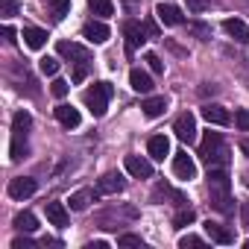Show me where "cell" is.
Returning <instances> with one entry per match:
<instances>
[{"instance_id":"6da1fadb","label":"cell","mask_w":249,"mask_h":249,"mask_svg":"<svg viewBox=\"0 0 249 249\" xmlns=\"http://www.w3.org/2000/svg\"><path fill=\"white\" fill-rule=\"evenodd\" d=\"M208 199L220 214H231V182H229V170L226 167H211L208 170Z\"/></svg>"},{"instance_id":"7a4b0ae2","label":"cell","mask_w":249,"mask_h":249,"mask_svg":"<svg viewBox=\"0 0 249 249\" xmlns=\"http://www.w3.org/2000/svg\"><path fill=\"white\" fill-rule=\"evenodd\" d=\"M199 156L208 164V170L211 167H229V147H226L220 132H205V138L199 144Z\"/></svg>"},{"instance_id":"3957f363","label":"cell","mask_w":249,"mask_h":249,"mask_svg":"<svg viewBox=\"0 0 249 249\" xmlns=\"http://www.w3.org/2000/svg\"><path fill=\"white\" fill-rule=\"evenodd\" d=\"M33 126V114L30 111H15L12 117V144H9V159L21 161L27 156V135Z\"/></svg>"},{"instance_id":"277c9868","label":"cell","mask_w":249,"mask_h":249,"mask_svg":"<svg viewBox=\"0 0 249 249\" xmlns=\"http://www.w3.org/2000/svg\"><path fill=\"white\" fill-rule=\"evenodd\" d=\"M82 100H85V106L91 108L94 117H103L106 108H108V100H111V85H108V82H94V85L82 94Z\"/></svg>"},{"instance_id":"5b68a950","label":"cell","mask_w":249,"mask_h":249,"mask_svg":"<svg viewBox=\"0 0 249 249\" xmlns=\"http://www.w3.org/2000/svg\"><path fill=\"white\" fill-rule=\"evenodd\" d=\"M123 220H138V208L135 205H111L97 214L100 229H117V226H123Z\"/></svg>"},{"instance_id":"8992f818","label":"cell","mask_w":249,"mask_h":249,"mask_svg":"<svg viewBox=\"0 0 249 249\" xmlns=\"http://www.w3.org/2000/svg\"><path fill=\"white\" fill-rule=\"evenodd\" d=\"M173 132L182 144H194L196 141V117L191 111H182L176 120H173Z\"/></svg>"},{"instance_id":"52a82bcc","label":"cell","mask_w":249,"mask_h":249,"mask_svg":"<svg viewBox=\"0 0 249 249\" xmlns=\"http://www.w3.org/2000/svg\"><path fill=\"white\" fill-rule=\"evenodd\" d=\"M56 50H59V56H65L71 65H91V50L82 47V44H76V41H59Z\"/></svg>"},{"instance_id":"ba28073f","label":"cell","mask_w":249,"mask_h":249,"mask_svg":"<svg viewBox=\"0 0 249 249\" xmlns=\"http://www.w3.org/2000/svg\"><path fill=\"white\" fill-rule=\"evenodd\" d=\"M123 38H126V53H135L147 41V27H141L138 21H126L123 24Z\"/></svg>"},{"instance_id":"9c48e42d","label":"cell","mask_w":249,"mask_h":249,"mask_svg":"<svg viewBox=\"0 0 249 249\" xmlns=\"http://www.w3.org/2000/svg\"><path fill=\"white\" fill-rule=\"evenodd\" d=\"M36 191H38V182H36L33 176H18V179L9 182V196H12V199H27V196H33Z\"/></svg>"},{"instance_id":"30bf717a","label":"cell","mask_w":249,"mask_h":249,"mask_svg":"<svg viewBox=\"0 0 249 249\" xmlns=\"http://www.w3.org/2000/svg\"><path fill=\"white\" fill-rule=\"evenodd\" d=\"M123 188H126V182H123V176L120 173H103L100 176V182H97V194H106V196H114V194H120Z\"/></svg>"},{"instance_id":"8fae6325","label":"cell","mask_w":249,"mask_h":249,"mask_svg":"<svg viewBox=\"0 0 249 249\" xmlns=\"http://www.w3.org/2000/svg\"><path fill=\"white\" fill-rule=\"evenodd\" d=\"M156 18H159L164 27H179V24H185L182 9L173 6V3H159V6H156Z\"/></svg>"},{"instance_id":"7c38bea8","label":"cell","mask_w":249,"mask_h":249,"mask_svg":"<svg viewBox=\"0 0 249 249\" xmlns=\"http://www.w3.org/2000/svg\"><path fill=\"white\" fill-rule=\"evenodd\" d=\"M53 114H56V120L62 123L65 129H76L79 123H82V117H79V111L73 108V106H68V103H59L56 108H53Z\"/></svg>"},{"instance_id":"4fadbf2b","label":"cell","mask_w":249,"mask_h":249,"mask_svg":"<svg viewBox=\"0 0 249 249\" xmlns=\"http://www.w3.org/2000/svg\"><path fill=\"white\" fill-rule=\"evenodd\" d=\"M108 27L103 24V21H88L85 27H82V38L85 41H91V44H106L108 41Z\"/></svg>"},{"instance_id":"5bb4252c","label":"cell","mask_w":249,"mask_h":249,"mask_svg":"<svg viewBox=\"0 0 249 249\" xmlns=\"http://www.w3.org/2000/svg\"><path fill=\"white\" fill-rule=\"evenodd\" d=\"M173 173L179 176V179H196V164H194V159L188 156V153H176L173 156Z\"/></svg>"},{"instance_id":"9a60e30c","label":"cell","mask_w":249,"mask_h":249,"mask_svg":"<svg viewBox=\"0 0 249 249\" xmlns=\"http://www.w3.org/2000/svg\"><path fill=\"white\" fill-rule=\"evenodd\" d=\"M223 30L237 41V44H249V24L240 21V18H226L223 21Z\"/></svg>"},{"instance_id":"2e32d148","label":"cell","mask_w":249,"mask_h":249,"mask_svg":"<svg viewBox=\"0 0 249 249\" xmlns=\"http://www.w3.org/2000/svg\"><path fill=\"white\" fill-rule=\"evenodd\" d=\"M126 170L135 179H150L153 176V164L147 159H141V156H126Z\"/></svg>"},{"instance_id":"e0dca14e","label":"cell","mask_w":249,"mask_h":249,"mask_svg":"<svg viewBox=\"0 0 249 249\" xmlns=\"http://www.w3.org/2000/svg\"><path fill=\"white\" fill-rule=\"evenodd\" d=\"M202 117L211 123V126H229V123H231V114L223 106H211V103L202 108Z\"/></svg>"},{"instance_id":"ac0fdd59","label":"cell","mask_w":249,"mask_h":249,"mask_svg":"<svg viewBox=\"0 0 249 249\" xmlns=\"http://www.w3.org/2000/svg\"><path fill=\"white\" fill-rule=\"evenodd\" d=\"M12 79L18 82V91H24V88H27V94H33V97L38 94V88H36V79L30 76V71H27L24 65H15V68H12Z\"/></svg>"},{"instance_id":"d6986e66","label":"cell","mask_w":249,"mask_h":249,"mask_svg":"<svg viewBox=\"0 0 249 249\" xmlns=\"http://www.w3.org/2000/svg\"><path fill=\"white\" fill-rule=\"evenodd\" d=\"M205 234H208L214 243H223V246L234 243V234H231V231H229L223 223H211V220H208V223H205Z\"/></svg>"},{"instance_id":"ffe728a7","label":"cell","mask_w":249,"mask_h":249,"mask_svg":"<svg viewBox=\"0 0 249 249\" xmlns=\"http://www.w3.org/2000/svg\"><path fill=\"white\" fill-rule=\"evenodd\" d=\"M147 153H150V159L164 161V156L170 153V141H167V135H153L150 144H147Z\"/></svg>"},{"instance_id":"44dd1931","label":"cell","mask_w":249,"mask_h":249,"mask_svg":"<svg viewBox=\"0 0 249 249\" xmlns=\"http://www.w3.org/2000/svg\"><path fill=\"white\" fill-rule=\"evenodd\" d=\"M129 85H132L138 94H150V91H153V79H150V73L141 71V68H132V73H129Z\"/></svg>"},{"instance_id":"7402d4cb","label":"cell","mask_w":249,"mask_h":249,"mask_svg":"<svg viewBox=\"0 0 249 249\" xmlns=\"http://www.w3.org/2000/svg\"><path fill=\"white\" fill-rule=\"evenodd\" d=\"M153 199H156V202H159V199H173V205H188V202H185V196H182L179 191H173L167 182H159V185H156Z\"/></svg>"},{"instance_id":"603a6c76","label":"cell","mask_w":249,"mask_h":249,"mask_svg":"<svg viewBox=\"0 0 249 249\" xmlns=\"http://www.w3.org/2000/svg\"><path fill=\"white\" fill-rule=\"evenodd\" d=\"M44 211H47V220H50L53 226H59V229L68 226V208H65L62 202H47Z\"/></svg>"},{"instance_id":"cb8c5ba5","label":"cell","mask_w":249,"mask_h":249,"mask_svg":"<svg viewBox=\"0 0 249 249\" xmlns=\"http://www.w3.org/2000/svg\"><path fill=\"white\" fill-rule=\"evenodd\" d=\"M24 41H27V47H33V50H41L44 47V41H47V33L44 30H38V27H24Z\"/></svg>"},{"instance_id":"d4e9b609","label":"cell","mask_w":249,"mask_h":249,"mask_svg":"<svg viewBox=\"0 0 249 249\" xmlns=\"http://www.w3.org/2000/svg\"><path fill=\"white\" fill-rule=\"evenodd\" d=\"M141 108H144V114H147V117H159V114H164L167 100H164V97H147V100L141 103Z\"/></svg>"},{"instance_id":"484cf974","label":"cell","mask_w":249,"mask_h":249,"mask_svg":"<svg viewBox=\"0 0 249 249\" xmlns=\"http://www.w3.org/2000/svg\"><path fill=\"white\" fill-rule=\"evenodd\" d=\"M91 199H94V191H88V188H82V191H76V194H71V199H68V205H71V211H85Z\"/></svg>"},{"instance_id":"4316f807","label":"cell","mask_w":249,"mask_h":249,"mask_svg":"<svg viewBox=\"0 0 249 249\" xmlns=\"http://www.w3.org/2000/svg\"><path fill=\"white\" fill-rule=\"evenodd\" d=\"M12 223H15V229H18V231H27V234L38 229V220H36V214H33V211H21V214H15V220H12Z\"/></svg>"},{"instance_id":"83f0119b","label":"cell","mask_w":249,"mask_h":249,"mask_svg":"<svg viewBox=\"0 0 249 249\" xmlns=\"http://www.w3.org/2000/svg\"><path fill=\"white\" fill-rule=\"evenodd\" d=\"M88 9H91L100 21H106V18L114 15V3H111V0H88Z\"/></svg>"},{"instance_id":"f1b7e54d","label":"cell","mask_w":249,"mask_h":249,"mask_svg":"<svg viewBox=\"0 0 249 249\" xmlns=\"http://www.w3.org/2000/svg\"><path fill=\"white\" fill-rule=\"evenodd\" d=\"M196 220V211L191 208V205H179V211L173 214V226L176 229H185V226H191Z\"/></svg>"},{"instance_id":"f546056e","label":"cell","mask_w":249,"mask_h":249,"mask_svg":"<svg viewBox=\"0 0 249 249\" xmlns=\"http://www.w3.org/2000/svg\"><path fill=\"white\" fill-rule=\"evenodd\" d=\"M47 9L56 21H62L68 12H71V0H47Z\"/></svg>"},{"instance_id":"4dcf8cb0","label":"cell","mask_w":249,"mask_h":249,"mask_svg":"<svg viewBox=\"0 0 249 249\" xmlns=\"http://www.w3.org/2000/svg\"><path fill=\"white\" fill-rule=\"evenodd\" d=\"M38 68H41V73H44V76H56V73H59V59L44 56V59H38Z\"/></svg>"},{"instance_id":"1f68e13d","label":"cell","mask_w":249,"mask_h":249,"mask_svg":"<svg viewBox=\"0 0 249 249\" xmlns=\"http://www.w3.org/2000/svg\"><path fill=\"white\" fill-rule=\"evenodd\" d=\"M234 126H237V129H243V132H249V108L234 111Z\"/></svg>"},{"instance_id":"d6a6232c","label":"cell","mask_w":249,"mask_h":249,"mask_svg":"<svg viewBox=\"0 0 249 249\" xmlns=\"http://www.w3.org/2000/svg\"><path fill=\"white\" fill-rule=\"evenodd\" d=\"M144 62L150 65V71H153V73H164V62H161L156 53H147V56H144Z\"/></svg>"},{"instance_id":"836d02e7","label":"cell","mask_w":249,"mask_h":249,"mask_svg":"<svg viewBox=\"0 0 249 249\" xmlns=\"http://www.w3.org/2000/svg\"><path fill=\"white\" fill-rule=\"evenodd\" d=\"M117 246H141V249H144V240H141L138 234H120V237H117Z\"/></svg>"},{"instance_id":"e575fe53","label":"cell","mask_w":249,"mask_h":249,"mask_svg":"<svg viewBox=\"0 0 249 249\" xmlns=\"http://www.w3.org/2000/svg\"><path fill=\"white\" fill-rule=\"evenodd\" d=\"M179 246H182V249H188V246H205V240H202L199 234H185V237L179 240Z\"/></svg>"},{"instance_id":"d590c367","label":"cell","mask_w":249,"mask_h":249,"mask_svg":"<svg viewBox=\"0 0 249 249\" xmlns=\"http://www.w3.org/2000/svg\"><path fill=\"white\" fill-rule=\"evenodd\" d=\"M68 85H71V82H65V79H53V88H50V91H53V97H59V100H62V97L68 94Z\"/></svg>"},{"instance_id":"8d00e7d4","label":"cell","mask_w":249,"mask_h":249,"mask_svg":"<svg viewBox=\"0 0 249 249\" xmlns=\"http://www.w3.org/2000/svg\"><path fill=\"white\" fill-rule=\"evenodd\" d=\"M0 3H3V18L18 15V0H0Z\"/></svg>"},{"instance_id":"74e56055","label":"cell","mask_w":249,"mask_h":249,"mask_svg":"<svg viewBox=\"0 0 249 249\" xmlns=\"http://www.w3.org/2000/svg\"><path fill=\"white\" fill-rule=\"evenodd\" d=\"M191 33H194V36H199L202 41H208V38H211V30H208L205 24H191Z\"/></svg>"},{"instance_id":"f35d334b","label":"cell","mask_w":249,"mask_h":249,"mask_svg":"<svg viewBox=\"0 0 249 249\" xmlns=\"http://www.w3.org/2000/svg\"><path fill=\"white\" fill-rule=\"evenodd\" d=\"M191 12H205L208 9V0H185Z\"/></svg>"},{"instance_id":"ab89813d","label":"cell","mask_w":249,"mask_h":249,"mask_svg":"<svg viewBox=\"0 0 249 249\" xmlns=\"http://www.w3.org/2000/svg\"><path fill=\"white\" fill-rule=\"evenodd\" d=\"M88 76V65H73V82H82Z\"/></svg>"},{"instance_id":"60d3db41","label":"cell","mask_w":249,"mask_h":249,"mask_svg":"<svg viewBox=\"0 0 249 249\" xmlns=\"http://www.w3.org/2000/svg\"><path fill=\"white\" fill-rule=\"evenodd\" d=\"M33 246H36V243H33L30 237H15V240H12V249H33Z\"/></svg>"},{"instance_id":"b9f144b4","label":"cell","mask_w":249,"mask_h":249,"mask_svg":"<svg viewBox=\"0 0 249 249\" xmlns=\"http://www.w3.org/2000/svg\"><path fill=\"white\" fill-rule=\"evenodd\" d=\"M3 36H6V41H9V44H15V41H18V38H15V36H18V33H15V30H12V27H9V24H6V27H3Z\"/></svg>"},{"instance_id":"7bdbcfd3","label":"cell","mask_w":249,"mask_h":249,"mask_svg":"<svg viewBox=\"0 0 249 249\" xmlns=\"http://www.w3.org/2000/svg\"><path fill=\"white\" fill-rule=\"evenodd\" d=\"M214 91H217V85H211V82H205V85L199 88V94H202V97H208V94H214Z\"/></svg>"},{"instance_id":"ee69618b","label":"cell","mask_w":249,"mask_h":249,"mask_svg":"<svg viewBox=\"0 0 249 249\" xmlns=\"http://www.w3.org/2000/svg\"><path fill=\"white\" fill-rule=\"evenodd\" d=\"M108 243L106 240H94V243H85V249H106Z\"/></svg>"},{"instance_id":"f6af8a7d","label":"cell","mask_w":249,"mask_h":249,"mask_svg":"<svg viewBox=\"0 0 249 249\" xmlns=\"http://www.w3.org/2000/svg\"><path fill=\"white\" fill-rule=\"evenodd\" d=\"M147 33H150V36H153V38H156V36H159V27H156V24H153V21H147Z\"/></svg>"},{"instance_id":"bcb514c9","label":"cell","mask_w":249,"mask_h":249,"mask_svg":"<svg viewBox=\"0 0 249 249\" xmlns=\"http://www.w3.org/2000/svg\"><path fill=\"white\" fill-rule=\"evenodd\" d=\"M243 226H249V199L243 202Z\"/></svg>"},{"instance_id":"7dc6e473","label":"cell","mask_w":249,"mask_h":249,"mask_svg":"<svg viewBox=\"0 0 249 249\" xmlns=\"http://www.w3.org/2000/svg\"><path fill=\"white\" fill-rule=\"evenodd\" d=\"M240 150L246 153V159H249V141H240Z\"/></svg>"},{"instance_id":"c3c4849f","label":"cell","mask_w":249,"mask_h":249,"mask_svg":"<svg viewBox=\"0 0 249 249\" xmlns=\"http://www.w3.org/2000/svg\"><path fill=\"white\" fill-rule=\"evenodd\" d=\"M246 185H249V176H246Z\"/></svg>"}]
</instances>
